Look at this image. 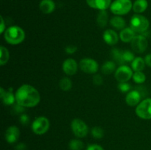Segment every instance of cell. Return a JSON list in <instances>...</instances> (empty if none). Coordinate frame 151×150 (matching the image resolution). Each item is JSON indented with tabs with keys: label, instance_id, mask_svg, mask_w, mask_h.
Wrapping results in <instances>:
<instances>
[{
	"label": "cell",
	"instance_id": "9c48e42d",
	"mask_svg": "<svg viewBox=\"0 0 151 150\" xmlns=\"http://www.w3.org/2000/svg\"><path fill=\"white\" fill-rule=\"evenodd\" d=\"M132 69L128 66L122 65L115 71V78L119 82H126L133 76Z\"/></svg>",
	"mask_w": 151,
	"mask_h": 150
},
{
	"label": "cell",
	"instance_id": "cb8c5ba5",
	"mask_svg": "<svg viewBox=\"0 0 151 150\" xmlns=\"http://www.w3.org/2000/svg\"><path fill=\"white\" fill-rule=\"evenodd\" d=\"M110 24L116 29H123L125 26V21L120 16H114L110 21Z\"/></svg>",
	"mask_w": 151,
	"mask_h": 150
},
{
	"label": "cell",
	"instance_id": "9a60e30c",
	"mask_svg": "<svg viewBox=\"0 0 151 150\" xmlns=\"http://www.w3.org/2000/svg\"><path fill=\"white\" fill-rule=\"evenodd\" d=\"M103 40L109 45L114 46L118 43L119 36L113 29H106L103 33Z\"/></svg>",
	"mask_w": 151,
	"mask_h": 150
},
{
	"label": "cell",
	"instance_id": "277c9868",
	"mask_svg": "<svg viewBox=\"0 0 151 150\" xmlns=\"http://www.w3.org/2000/svg\"><path fill=\"white\" fill-rule=\"evenodd\" d=\"M133 8L131 0H115L110 6L111 11L116 16H122L130 12Z\"/></svg>",
	"mask_w": 151,
	"mask_h": 150
},
{
	"label": "cell",
	"instance_id": "4fadbf2b",
	"mask_svg": "<svg viewBox=\"0 0 151 150\" xmlns=\"http://www.w3.org/2000/svg\"><path fill=\"white\" fill-rule=\"evenodd\" d=\"M86 3L91 8L106 10L111 4V0H86Z\"/></svg>",
	"mask_w": 151,
	"mask_h": 150
},
{
	"label": "cell",
	"instance_id": "603a6c76",
	"mask_svg": "<svg viewBox=\"0 0 151 150\" xmlns=\"http://www.w3.org/2000/svg\"><path fill=\"white\" fill-rule=\"evenodd\" d=\"M116 69V65L113 61H106L102 66L101 71L103 74L109 75L113 73Z\"/></svg>",
	"mask_w": 151,
	"mask_h": 150
},
{
	"label": "cell",
	"instance_id": "d6a6232c",
	"mask_svg": "<svg viewBox=\"0 0 151 150\" xmlns=\"http://www.w3.org/2000/svg\"><path fill=\"white\" fill-rule=\"evenodd\" d=\"M77 50H78V47L75 46H74V45L67 46L65 48V51H66V52L67 53V54H74V53L77 51Z\"/></svg>",
	"mask_w": 151,
	"mask_h": 150
},
{
	"label": "cell",
	"instance_id": "4316f807",
	"mask_svg": "<svg viewBox=\"0 0 151 150\" xmlns=\"http://www.w3.org/2000/svg\"><path fill=\"white\" fill-rule=\"evenodd\" d=\"M69 147L71 150H82L84 147V144L80 140L73 139L69 143Z\"/></svg>",
	"mask_w": 151,
	"mask_h": 150
},
{
	"label": "cell",
	"instance_id": "8d00e7d4",
	"mask_svg": "<svg viewBox=\"0 0 151 150\" xmlns=\"http://www.w3.org/2000/svg\"><path fill=\"white\" fill-rule=\"evenodd\" d=\"M14 110L17 113H22V112H23V110H24V107L20 105V104H19L17 103V104H16V105L14 106Z\"/></svg>",
	"mask_w": 151,
	"mask_h": 150
},
{
	"label": "cell",
	"instance_id": "e575fe53",
	"mask_svg": "<svg viewBox=\"0 0 151 150\" xmlns=\"http://www.w3.org/2000/svg\"><path fill=\"white\" fill-rule=\"evenodd\" d=\"M86 150H104L101 146L98 144H91L87 147Z\"/></svg>",
	"mask_w": 151,
	"mask_h": 150
},
{
	"label": "cell",
	"instance_id": "ac0fdd59",
	"mask_svg": "<svg viewBox=\"0 0 151 150\" xmlns=\"http://www.w3.org/2000/svg\"><path fill=\"white\" fill-rule=\"evenodd\" d=\"M135 36V32L131 27L124 28L119 33V38L121 41L125 43L131 42Z\"/></svg>",
	"mask_w": 151,
	"mask_h": 150
},
{
	"label": "cell",
	"instance_id": "7c38bea8",
	"mask_svg": "<svg viewBox=\"0 0 151 150\" xmlns=\"http://www.w3.org/2000/svg\"><path fill=\"white\" fill-rule=\"evenodd\" d=\"M63 71L66 74L69 76L75 74L78 71L77 62L72 58L66 59L63 63Z\"/></svg>",
	"mask_w": 151,
	"mask_h": 150
},
{
	"label": "cell",
	"instance_id": "74e56055",
	"mask_svg": "<svg viewBox=\"0 0 151 150\" xmlns=\"http://www.w3.org/2000/svg\"><path fill=\"white\" fill-rule=\"evenodd\" d=\"M27 146L23 143H20L18 145H16V150H26Z\"/></svg>",
	"mask_w": 151,
	"mask_h": 150
},
{
	"label": "cell",
	"instance_id": "e0dca14e",
	"mask_svg": "<svg viewBox=\"0 0 151 150\" xmlns=\"http://www.w3.org/2000/svg\"><path fill=\"white\" fill-rule=\"evenodd\" d=\"M39 7L41 11L44 14L52 13L55 8V4L52 0H42L40 2Z\"/></svg>",
	"mask_w": 151,
	"mask_h": 150
},
{
	"label": "cell",
	"instance_id": "d590c367",
	"mask_svg": "<svg viewBox=\"0 0 151 150\" xmlns=\"http://www.w3.org/2000/svg\"><path fill=\"white\" fill-rule=\"evenodd\" d=\"M136 90H137V91H138L140 94H141L142 96H144L146 95V93H147V91H146L145 86H138V88H137Z\"/></svg>",
	"mask_w": 151,
	"mask_h": 150
},
{
	"label": "cell",
	"instance_id": "f546056e",
	"mask_svg": "<svg viewBox=\"0 0 151 150\" xmlns=\"http://www.w3.org/2000/svg\"><path fill=\"white\" fill-rule=\"evenodd\" d=\"M135 59L134 53L130 51L129 50L123 51V60L125 63H129V62H133V60Z\"/></svg>",
	"mask_w": 151,
	"mask_h": 150
},
{
	"label": "cell",
	"instance_id": "83f0119b",
	"mask_svg": "<svg viewBox=\"0 0 151 150\" xmlns=\"http://www.w3.org/2000/svg\"><path fill=\"white\" fill-rule=\"evenodd\" d=\"M132 77L134 82L137 84H142L146 80V76L142 71H135Z\"/></svg>",
	"mask_w": 151,
	"mask_h": 150
},
{
	"label": "cell",
	"instance_id": "1f68e13d",
	"mask_svg": "<svg viewBox=\"0 0 151 150\" xmlns=\"http://www.w3.org/2000/svg\"><path fill=\"white\" fill-rule=\"evenodd\" d=\"M103 82V76L100 74H95L93 76V83L96 85H101Z\"/></svg>",
	"mask_w": 151,
	"mask_h": 150
},
{
	"label": "cell",
	"instance_id": "ab89813d",
	"mask_svg": "<svg viewBox=\"0 0 151 150\" xmlns=\"http://www.w3.org/2000/svg\"><path fill=\"white\" fill-rule=\"evenodd\" d=\"M5 29V25H4V19H3L2 16H1V28H0V32L1 33H3L4 32Z\"/></svg>",
	"mask_w": 151,
	"mask_h": 150
},
{
	"label": "cell",
	"instance_id": "484cf974",
	"mask_svg": "<svg viewBox=\"0 0 151 150\" xmlns=\"http://www.w3.org/2000/svg\"><path fill=\"white\" fill-rule=\"evenodd\" d=\"M59 86H60V89L63 90L64 91H68L72 88V81L67 77H64L63 79H60V82H59Z\"/></svg>",
	"mask_w": 151,
	"mask_h": 150
},
{
	"label": "cell",
	"instance_id": "7402d4cb",
	"mask_svg": "<svg viewBox=\"0 0 151 150\" xmlns=\"http://www.w3.org/2000/svg\"><path fill=\"white\" fill-rule=\"evenodd\" d=\"M111 55L113 60L118 64L122 66L125 63L123 60V51H121L118 49H113L111 51Z\"/></svg>",
	"mask_w": 151,
	"mask_h": 150
},
{
	"label": "cell",
	"instance_id": "8fae6325",
	"mask_svg": "<svg viewBox=\"0 0 151 150\" xmlns=\"http://www.w3.org/2000/svg\"><path fill=\"white\" fill-rule=\"evenodd\" d=\"M20 135V131L16 126H10L5 132V139L9 144H13L17 141Z\"/></svg>",
	"mask_w": 151,
	"mask_h": 150
},
{
	"label": "cell",
	"instance_id": "3957f363",
	"mask_svg": "<svg viewBox=\"0 0 151 150\" xmlns=\"http://www.w3.org/2000/svg\"><path fill=\"white\" fill-rule=\"evenodd\" d=\"M150 22L148 19L139 14H136L131 19V28L137 33H144L148 29Z\"/></svg>",
	"mask_w": 151,
	"mask_h": 150
},
{
	"label": "cell",
	"instance_id": "2e32d148",
	"mask_svg": "<svg viewBox=\"0 0 151 150\" xmlns=\"http://www.w3.org/2000/svg\"><path fill=\"white\" fill-rule=\"evenodd\" d=\"M0 91H1L0 94H1V98L3 103L5 105H11V104H13V103L16 101V96L12 93L11 88H10V91H4L2 88H0Z\"/></svg>",
	"mask_w": 151,
	"mask_h": 150
},
{
	"label": "cell",
	"instance_id": "44dd1931",
	"mask_svg": "<svg viewBox=\"0 0 151 150\" xmlns=\"http://www.w3.org/2000/svg\"><path fill=\"white\" fill-rule=\"evenodd\" d=\"M145 61L142 57H136L131 63V68L134 71H142L145 66Z\"/></svg>",
	"mask_w": 151,
	"mask_h": 150
},
{
	"label": "cell",
	"instance_id": "30bf717a",
	"mask_svg": "<svg viewBox=\"0 0 151 150\" xmlns=\"http://www.w3.org/2000/svg\"><path fill=\"white\" fill-rule=\"evenodd\" d=\"M80 68L87 74H95L98 71L99 65L96 60L91 58H83L80 62Z\"/></svg>",
	"mask_w": 151,
	"mask_h": 150
},
{
	"label": "cell",
	"instance_id": "d4e9b609",
	"mask_svg": "<svg viewBox=\"0 0 151 150\" xmlns=\"http://www.w3.org/2000/svg\"><path fill=\"white\" fill-rule=\"evenodd\" d=\"M0 52H1V57H0V65L4 66L7 63L9 60V51L7 48H5L3 46H1L0 47Z\"/></svg>",
	"mask_w": 151,
	"mask_h": 150
},
{
	"label": "cell",
	"instance_id": "6da1fadb",
	"mask_svg": "<svg viewBox=\"0 0 151 150\" xmlns=\"http://www.w3.org/2000/svg\"><path fill=\"white\" fill-rule=\"evenodd\" d=\"M15 96L16 102L24 107H35L41 100V96L37 89L32 85L27 84L19 87Z\"/></svg>",
	"mask_w": 151,
	"mask_h": 150
},
{
	"label": "cell",
	"instance_id": "ffe728a7",
	"mask_svg": "<svg viewBox=\"0 0 151 150\" xmlns=\"http://www.w3.org/2000/svg\"><path fill=\"white\" fill-rule=\"evenodd\" d=\"M109 15L106 10H100L97 18V24L100 27L104 28L108 24Z\"/></svg>",
	"mask_w": 151,
	"mask_h": 150
},
{
	"label": "cell",
	"instance_id": "5bb4252c",
	"mask_svg": "<svg viewBox=\"0 0 151 150\" xmlns=\"http://www.w3.org/2000/svg\"><path fill=\"white\" fill-rule=\"evenodd\" d=\"M141 94L137 91H131L128 93L125 98V101L128 105L131 106V107H134V106H137L140 103V100H141Z\"/></svg>",
	"mask_w": 151,
	"mask_h": 150
},
{
	"label": "cell",
	"instance_id": "8992f818",
	"mask_svg": "<svg viewBox=\"0 0 151 150\" xmlns=\"http://www.w3.org/2000/svg\"><path fill=\"white\" fill-rule=\"evenodd\" d=\"M136 113L142 119H151V99L142 100L136 108Z\"/></svg>",
	"mask_w": 151,
	"mask_h": 150
},
{
	"label": "cell",
	"instance_id": "4dcf8cb0",
	"mask_svg": "<svg viewBox=\"0 0 151 150\" xmlns=\"http://www.w3.org/2000/svg\"><path fill=\"white\" fill-rule=\"evenodd\" d=\"M118 88L119 91L122 93H126L129 92V91L131 88V85L128 84V82H119L118 85Z\"/></svg>",
	"mask_w": 151,
	"mask_h": 150
},
{
	"label": "cell",
	"instance_id": "5b68a950",
	"mask_svg": "<svg viewBox=\"0 0 151 150\" xmlns=\"http://www.w3.org/2000/svg\"><path fill=\"white\" fill-rule=\"evenodd\" d=\"M50 128V121L44 116L35 119L32 124V129L36 135H43L48 131Z\"/></svg>",
	"mask_w": 151,
	"mask_h": 150
},
{
	"label": "cell",
	"instance_id": "ba28073f",
	"mask_svg": "<svg viewBox=\"0 0 151 150\" xmlns=\"http://www.w3.org/2000/svg\"><path fill=\"white\" fill-rule=\"evenodd\" d=\"M148 42L146 38L142 35H136L131 41V47L132 49L137 53H142L147 49Z\"/></svg>",
	"mask_w": 151,
	"mask_h": 150
},
{
	"label": "cell",
	"instance_id": "836d02e7",
	"mask_svg": "<svg viewBox=\"0 0 151 150\" xmlns=\"http://www.w3.org/2000/svg\"><path fill=\"white\" fill-rule=\"evenodd\" d=\"M21 124L23 125H27L29 121V117L27 114H22L19 118Z\"/></svg>",
	"mask_w": 151,
	"mask_h": 150
},
{
	"label": "cell",
	"instance_id": "7a4b0ae2",
	"mask_svg": "<svg viewBox=\"0 0 151 150\" xmlns=\"http://www.w3.org/2000/svg\"><path fill=\"white\" fill-rule=\"evenodd\" d=\"M4 38L8 44L16 45L23 42L25 38V32L20 26H12L4 31Z\"/></svg>",
	"mask_w": 151,
	"mask_h": 150
},
{
	"label": "cell",
	"instance_id": "d6986e66",
	"mask_svg": "<svg viewBox=\"0 0 151 150\" xmlns=\"http://www.w3.org/2000/svg\"><path fill=\"white\" fill-rule=\"evenodd\" d=\"M148 7L147 0H136L133 4V10L137 13H142L146 10Z\"/></svg>",
	"mask_w": 151,
	"mask_h": 150
},
{
	"label": "cell",
	"instance_id": "f35d334b",
	"mask_svg": "<svg viewBox=\"0 0 151 150\" xmlns=\"http://www.w3.org/2000/svg\"><path fill=\"white\" fill-rule=\"evenodd\" d=\"M145 63L147 66L151 67V54L146 55L145 58Z\"/></svg>",
	"mask_w": 151,
	"mask_h": 150
},
{
	"label": "cell",
	"instance_id": "f1b7e54d",
	"mask_svg": "<svg viewBox=\"0 0 151 150\" xmlns=\"http://www.w3.org/2000/svg\"><path fill=\"white\" fill-rule=\"evenodd\" d=\"M91 135L96 139H100L104 136V131L100 126H94L91 129Z\"/></svg>",
	"mask_w": 151,
	"mask_h": 150
},
{
	"label": "cell",
	"instance_id": "52a82bcc",
	"mask_svg": "<svg viewBox=\"0 0 151 150\" xmlns=\"http://www.w3.org/2000/svg\"><path fill=\"white\" fill-rule=\"evenodd\" d=\"M71 127L73 133L78 138H84L88 132V128L86 124L81 119H74L71 124Z\"/></svg>",
	"mask_w": 151,
	"mask_h": 150
}]
</instances>
